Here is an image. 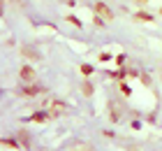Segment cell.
Returning <instances> with one entry per match:
<instances>
[{
    "instance_id": "1",
    "label": "cell",
    "mask_w": 162,
    "mask_h": 151,
    "mask_svg": "<svg viewBox=\"0 0 162 151\" xmlns=\"http://www.w3.org/2000/svg\"><path fill=\"white\" fill-rule=\"evenodd\" d=\"M95 12H97V14H100V17H102L104 21H111V19H113L111 9L107 7V5H102V2H97V5H95Z\"/></svg>"
},
{
    "instance_id": "2",
    "label": "cell",
    "mask_w": 162,
    "mask_h": 151,
    "mask_svg": "<svg viewBox=\"0 0 162 151\" xmlns=\"http://www.w3.org/2000/svg\"><path fill=\"white\" fill-rule=\"evenodd\" d=\"M21 79H23V81H33L35 79L33 68H23V70H21Z\"/></svg>"
},
{
    "instance_id": "3",
    "label": "cell",
    "mask_w": 162,
    "mask_h": 151,
    "mask_svg": "<svg viewBox=\"0 0 162 151\" xmlns=\"http://www.w3.org/2000/svg\"><path fill=\"white\" fill-rule=\"evenodd\" d=\"M63 109H65V105H63V102H58V100H56V102H51V114H60Z\"/></svg>"
},
{
    "instance_id": "4",
    "label": "cell",
    "mask_w": 162,
    "mask_h": 151,
    "mask_svg": "<svg viewBox=\"0 0 162 151\" xmlns=\"http://www.w3.org/2000/svg\"><path fill=\"white\" fill-rule=\"evenodd\" d=\"M72 151H93L90 146H86V144H79V146H74Z\"/></svg>"
},
{
    "instance_id": "5",
    "label": "cell",
    "mask_w": 162,
    "mask_h": 151,
    "mask_svg": "<svg viewBox=\"0 0 162 151\" xmlns=\"http://www.w3.org/2000/svg\"><path fill=\"white\" fill-rule=\"evenodd\" d=\"M23 53H26L28 58H37V53H33V51H30V49H23Z\"/></svg>"
}]
</instances>
